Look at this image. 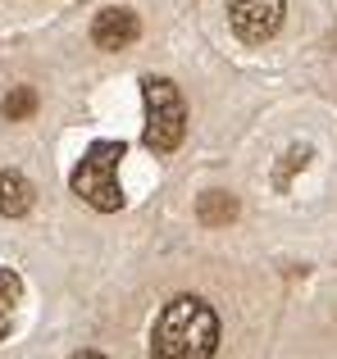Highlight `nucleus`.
I'll list each match as a JSON object with an SVG mask.
<instances>
[{
  "instance_id": "f257e3e1",
  "label": "nucleus",
  "mask_w": 337,
  "mask_h": 359,
  "mask_svg": "<svg viewBox=\"0 0 337 359\" xmlns=\"http://www.w3.org/2000/svg\"><path fill=\"white\" fill-rule=\"evenodd\" d=\"M219 318L201 296H178L151 327V359H214Z\"/></svg>"
},
{
  "instance_id": "f03ea898",
  "label": "nucleus",
  "mask_w": 337,
  "mask_h": 359,
  "mask_svg": "<svg viewBox=\"0 0 337 359\" xmlns=\"http://www.w3.org/2000/svg\"><path fill=\"white\" fill-rule=\"evenodd\" d=\"M119 159H124V141H96V146L82 155V164L73 168L69 187L73 196L91 205L100 214L124 210V187H119Z\"/></svg>"
},
{
  "instance_id": "7ed1b4c3",
  "label": "nucleus",
  "mask_w": 337,
  "mask_h": 359,
  "mask_svg": "<svg viewBox=\"0 0 337 359\" xmlns=\"http://www.w3.org/2000/svg\"><path fill=\"white\" fill-rule=\"evenodd\" d=\"M142 96H146V132H142L146 150H155V155L178 150L183 146V132H187L183 91L168 78H142Z\"/></svg>"
},
{
  "instance_id": "20e7f679",
  "label": "nucleus",
  "mask_w": 337,
  "mask_h": 359,
  "mask_svg": "<svg viewBox=\"0 0 337 359\" xmlns=\"http://www.w3.org/2000/svg\"><path fill=\"white\" fill-rule=\"evenodd\" d=\"M283 14H287V0H232L228 5V23L242 41L260 46L269 36H278L283 27Z\"/></svg>"
},
{
  "instance_id": "39448f33",
  "label": "nucleus",
  "mask_w": 337,
  "mask_h": 359,
  "mask_svg": "<svg viewBox=\"0 0 337 359\" xmlns=\"http://www.w3.org/2000/svg\"><path fill=\"white\" fill-rule=\"evenodd\" d=\"M137 36H142V18H137L133 9H124V5L100 9V14L91 18V41H96L100 50H128Z\"/></svg>"
},
{
  "instance_id": "423d86ee",
  "label": "nucleus",
  "mask_w": 337,
  "mask_h": 359,
  "mask_svg": "<svg viewBox=\"0 0 337 359\" xmlns=\"http://www.w3.org/2000/svg\"><path fill=\"white\" fill-rule=\"evenodd\" d=\"M27 210H32V182L18 168H5L0 173V214L5 219H23Z\"/></svg>"
},
{
  "instance_id": "0eeeda50",
  "label": "nucleus",
  "mask_w": 337,
  "mask_h": 359,
  "mask_svg": "<svg viewBox=\"0 0 337 359\" xmlns=\"http://www.w3.org/2000/svg\"><path fill=\"white\" fill-rule=\"evenodd\" d=\"M196 219L205 223V228H223V223L237 219V196L232 191H205L201 201H196Z\"/></svg>"
},
{
  "instance_id": "6e6552de",
  "label": "nucleus",
  "mask_w": 337,
  "mask_h": 359,
  "mask_svg": "<svg viewBox=\"0 0 337 359\" xmlns=\"http://www.w3.org/2000/svg\"><path fill=\"white\" fill-rule=\"evenodd\" d=\"M18 300H23V278H18L14 269H0V341H5L9 327H14Z\"/></svg>"
},
{
  "instance_id": "1a4fd4ad",
  "label": "nucleus",
  "mask_w": 337,
  "mask_h": 359,
  "mask_svg": "<svg viewBox=\"0 0 337 359\" xmlns=\"http://www.w3.org/2000/svg\"><path fill=\"white\" fill-rule=\"evenodd\" d=\"M0 114H5L9 123H18V118L37 114V91H32V87H14L5 100H0Z\"/></svg>"
},
{
  "instance_id": "9d476101",
  "label": "nucleus",
  "mask_w": 337,
  "mask_h": 359,
  "mask_svg": "<svg viewBox=\"0 0 337 359\" xmlns=\"http://www.w3.org/2000/svg\"><path fill=\"white\" fill-rule=\"evenodd\" d=\"M305 164H310V146H292V150H287V164L278 168V187H287L292 168H305Z\"/></svg>"
},
{
  "instance_id": "9b49d317",
  "label": "nucleus",
  "mask_w": 337,
  "mask_h": 359,
  "mask_svg": "<svg viewBox=\"0 0 337 359\" xmlns=\"http://www.w3.org/2000/svg\"><path fill=\"white\" fill-rule=\"evenodd\" d=\"M73 359H105V355H100V351H78Z\"/></svg>"
}]
</instances>
